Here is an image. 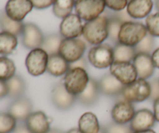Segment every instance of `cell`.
<instances>
[{"label":"cell","instance_id":"obj_17","mask_svg":"<svg viewBox=\"0 0 159 133\" xmlns=\"http://www.w3.org/2000/svg\"><path fill=\"white\" fill-rule=\"evenodd\" d=\"M133 64L136 69L138 78L149 79L155 73V67L152 61V55L137 53L133 59Z\"/></svg>","mask_w":159,"mask_h":133},{"label":"cell","instance_id":"obj_37","mask_svg":"<svg viewBox=\"0 0 159 133\" xmlns=\"http://www.w3.org/2000/svg\"><path fill=\"white\" fill-rule=\"evenodd\" d=\"M151 87V95L149 99L155 101L159 98V79H154L149 82Z\"/></svg>","mask_w":159,"mask_h":133},{"label":"cell","instance_id":"obj_34","mask_svg":"<svg viewBox=\"0 0 159 133\" xmlns=\"http://www.w3.org/2000/svg\"><path fill=\"white\" fill-rule=\"evenodd\" d=\"M145 23L148 33L154 37H159V12L148 16Z\"/></svg>","mask_w":159,"mask_h":133},{"label":"cell","instance_id":"obj_9","mask_svg":"<svg viewBox=\"0 0 159 133\" xmlns=\"http://www.w3.org/2000/svg\"><path fill=\"white\" fill-rule=\"evenodd\" d=\"M110 72L124 86L132 83L138 78L136 69L130 62H113Z\"/></svg>","mask_w":159,"mask_h":133},{"label":"cell","instance_id":"obj_42","mask_svg":"<svg viewBox=\"0 0 159 133\" xmlns=\"http://www.w3.org/2000/svg\"><path fill=\"white\" fill-rule=\"evenodd\" d=\"M11 133H32L29 129H27L26 126L23 123H20V124L17 125L16 127L15 128L13 131Z\"/></svg>","mask_w":159,"mask_h":133},{"label":"cell","instance_id":"obj_6","mask_svg":"<svg viewBox=\"0 0 159 133\" xmlns=\"http://www.w3.org/2000/svg\"><path fill=\"white\" fill-rule=\"evenodd\" d=\"M104 0H75V10L76 14L85 21L95 20L105 11Z\"/></svg>","mask_w":159,"mask_h":133},{"label":"cell","instance_id":"obj_45","mask_svg":"<svg viewBox=\"0 0 159 133\" xmlns=\"http://www.w3.org/2000/svg\"><path fill=\"white\" fill-rule=\"evenodd\" d=\"M66 133H82V132L79 130V128H75V129H70V130L68 131Z\"/></svg>","mask_w":159,"mask_h":133},{"label":"cell","instance_id":"obj_7","mask_svg":"<svg viewBox=\"0 0 159 133\" xmlns=\"http://www.w3.org/2000/svg\"><path fill=\"white\" fill-rule=\"evenodd\" d=\"M85 50L86 45L82 39L64 38L59 47L58 54L68 63H72L83 57Z\"/></svg>","mask_w":159,"mask_h":133},{"label":"cell","instance_id":"obj_13","mask_svg":"<svg viewBox=\"0 0 159 133\" xmlns=\"http://www.w3.org/2000/svg\"><path fill=\"white\" fill-rule=\"evenodd\" d=\"M33 8L30 0H9L5 6V12L12 20L22 22Z\"/></svg>","mask_w":159,"mask_h":133},{"label":"cell","instance_id":"obj_11","mask_svg":"<svg viewBox=\"0 0 159 133\" xmlns=\"http://www.w3.org/2000/svg\"><path fill=\"white\" fill-rule=\"evenodd\" d=\"M76 100L77 98L75 96L67 91L63 83H58L53 87L51 91V101L59 110H68L74 105Z\"/></svg>","mask_w":159,"mask_h":133},{"label":"cell","instance_id":"obj_5","mask_svg":"<svg viewBox=\"0 0 159 133\" xmlns=\"http://www.w3.org/2000/svg\"><path fill=\"white\" fill-rule=\"evenodd\" d=\"M121 95L124 100L130 103L142 102L150 97V83L146 79L138 78L134 82L124 87Z\"/></svg>","mask_w":159,"mask_h":133},{"label":"cell","instance_id":"obj_35","mask_svg":"<svg viewBox=\"0 0 159 133\" xmlns=\"http://www.w3.org/2000/svg\"><path fill=\"white\" fill-rule=\"evenodd\" d=\"M106 133H133L130 124H118L112 122L104 127Z\"/></svg>","mask_w":159,"mask_h":133},{"label":"cell","instance_id":"obj_33","mask_svg":"<svg viewBox=\"0 0 159 133\" xmlns=\"http://www.w3.org/2000/svg\"><path fill=\"white\" fill-rule=\"evenodd\" d=\"M155 40L153 36L148 33L147 35L134 47L137 53H146L150 54L155 51Z\"/></svg>","mask_w":159,"mask_h":133},{"label":"cell","instance_id":"obj_4","mask_svg":"<svg viewBox=\"0 0 159 133\" xmlns=\"http://www.w3.org/2000/svg\"><path fill=\"white\" fill-rule=\"evenodd\" d=\"M88 60L93 66L99 69L110 67L114 62L113 48L109 44L95 45L88 53Z\"/></svg>","mask_w":159,"mask_h":133},{"label":"cell","instance_id":"obj_14","mask_svg":"<svg viewBox=\"0 0 159 133\" xmlns=\"http://www.w3.org/2000/svg\"><path fill=\"white\" fill-rule=\"evenodd\" d=\"M33 104L29 98L23 96L14 99L8 107V113L16 121H25L31 115Z\"/></svg>","mask_w":159,"mask_h":133},{"label":"cell","instance_id":"obj_3","mask_svg":"<svg viewBox=\"0 0 159 133\" xmlns=\"http://www.w3.org/2000/svg\"><path fill=\"white\" fill-rule=\"evenodd\" d=\"M89 77L86 69L82 68L70 69L64 77V86L67 91L77 97L88 85Z\"/></svg>","mask_w":159,"mask_h":133},{"label":"cell","instance_id":"obj_15","mask_svg":"<svg viewBox=\"0 0 159 133\" xmlns=\"http://www.w3.org/2000/svg\"><path fill=\"white\" fill-rule=\"evenodd\" d=\"M135 114V109L132 103L122 100L114 104L111 111L113 121L118 124H128Z\"/></svg>","mask_w":159,"mask_h":133},{"label":"cell","instance_id":"obj_29","mask_svg":"<svg viewBox=\"0 0 159 133\" xmlns=\"http://www.w3.org/2000/svg\"><path fill=\"white\" fill-rule=\"evenodd\" d=\"M75 0H54L53 12L57 17L64 19L71 14L75 7Z\"/></svg>","mask_w":159,"mask_h":133},{"label":"cell","instance_id":"obj_25","mask_svg":"<svg viewBox=\"0 0 159 133\" xmlns=\"http://www.w3.org/2000/svg\"><path fill=\"white\" fill-rule=\"evenodd\" d=\"M8 87V97L12 99L23 97L26 91V86L25 80L19 75H15L10 79L6 81Z\"/></svg>","mask_w":159,"mask_h":133},{"label":"cell","instance_id":"obj_18","mask_svg":"<svg viewBox=\"0 0 159 133\" xmlns=\"http://www.w3.org/2000/svg\"><path fill=\"white\" fill-rule=\"evenodd\" d=\"M24 122L32 133H48L51 130L49 119L41 111L32 112Z\"/></svg>","mask_w":159,"mask_h":133},{"label":"cell","instance_id":"obj_48","mask_svg":"<svg viewBox=\"0 0 159 133\" xmlns=\"http://www.w3.org/2000/svg\"><path fill=\"white\" fill-rule=\"evenodd\" d=\"M98 133H106L105 129H104V128H101L100 131H99V132H98Z\"/></svg>","mask_w":159,"mask_h":133},{"label":"cell","instance_id":"obj_8","mask_svg":"<svg viewBox=\"0 0 159 133\" xmlns=\"http://www.w3.org/2000/svg\"><path fill=\"white\" fill-rule=\"evenodd\" d=\"M48 53L41 48L31 50L25 61L28 73L33 76H39L47 71L48 62Z\"/></svg>","mask_w":159,"mask_h":133},{"label":"cell","instance_id":"obj_27","mask_svg":"<svg viewBox=\"0 0 159 133\" xmlns=\"http://www.w3.org/2000/svg\"><path fill=\"white\" fill-rule=\"evenodd\" d=\"M18 45L17 37L8 32H0V55L12 54Z\"/></svg>","mask_w":159,"mask_h":133},{"label":"cell","instance_id":"obj_26","mask_svg":"<svg viewBox=\"0 0 159 133\" xmlns=\"http://www.w3.org/2000/svg\"><path fill=\"white\" fill-rule=\"evenodd\" d=\"M113 48L114 62H131L137 54L134 47L122 45L119 42Z\"/></svg>","mask_w":159,"mask_h":133},{"label":"cell","instance_id":"obj_10","mask_svg":"<svg viewBox=\"0 0 159 133\" xmlns=\"http://www.w3.org/2000/svg\"><path fill=\"white\" fill-rule=\"evenodd\" d=\"M20 36L23 47L30 50L40 48L44 39L40 28L32 23H24Z\"/></svg>","mask_w":159,"mask_h":133},{"label":"cell","instance_id":"obj_21","mask_svg":"<svg viewBox=\"0 0 159 133\" xmlns=\"http://www.w3.org/2000/svg\"><path fill=\"white\" fill-rule=\"evenodd\" d=\"M100 93L98 81L94 79H89L85 90L78 95L76 98L83 105L92 106L97 102Z\"/></svg>","mask_w":159,"mask_h":133},{"label":"cell","instance_id":"obj_36","mask_svg":"<svg viewBox=\"0 0 159 133\" xmlns=\"http://www.w3.org/2000/svg\"><path fill=\"white\" fill-rule=\"evenodd\" d=\"M104 2L106 6L114 12L124 10L128 4L127 0H104Z\"/></svg>","mask_w":159,"mask_h":133},{"label":"cell","instance_id":"obj_47","mask_svg":"<svg viewBox=\"0 0 159 133\" xmlns=\"http://www.w3.org/2000/svg\"><path fill=\"white\" fill-rule=\"evenodd\" d=\"M155 8L159 12V0H155Z\"/></svg>","mask_w":159,"mask_h":133},{"label":"cell","instance_id":"obj_28","mask_svg":"<svg viewBox=\"0 0 159 133\" xmlns=\"http://www.w3.org/2000/svg\"><path fill=\"white\" fill-rule=\"evenodd\" d=\"M63 37L61 34H51L44 37L43 41L40 48L44 50L48 55L58 54L59 47L63 40Z\"/></svg>","mask_w":159,"mask_h":133},{"label":"cell","instance_id":"obj_32","mask_svg":"<svg viewBox=\"0 0 159 133\" xmlns=\"http://www.w3.org/2000/svg\"><path fill=\"white\" fill-rule=\"evenodd\" d=\"M16 120L8 112H0V133H11L16 127Z\"/></svg>","mask_w":159,"mask_h":133},{"label":"cell","instance_id":"obj_41","mask_svg":"<svg viewBox=\"0 0 159 133\" xmlns=\"http://www.w3.org/2000/svg\"><path fill=\"white\" fill-rule=\"evenodd\" d=\"M8 93H9V90H8V87L7 84H6V82L0 80V100L3 99L6 97H7Z\"/></svg>","mask_w":159,"mask_h":133},{"label":"cell","instance_id":"obj_19","mask_svg":"<svg viewBox=\"0 0 159 133\" xmlns=\"http://www.w3.org/2000/svg\"><path fill=\"white\" fill-rule=\"evenodd\" d=\"M100 93L109 97H116L121 95L125 86L121 83L111 73H107L100 78L99 81Z\"/></svg>","mask_w":159,"mask_h":133},{"label":"cell","instance_id":"obj_22","mask_svg":"<svg viewBox=\"0 0 159 133\" xmlns=\"http://www.w3.org/2000/svg\"><path fill=\"white\" fill-rule=\"evenodd\" d=\"M69 69V63L61 55L59 54L49 55L47 72L51 76L56 77L64 76Z\"/></svg>","mask_w":159,"mask_h":133},{"label":"cell","instance_id":"obj_24","mask_svg":"<svg viewBox=\"0 0 159 133\" xmlns=\"http://www.w3.org/2000/svg\"><path fill=\"white\" fill-rule=\"evenodd\" d=\"M23 25L24 23L23 22L15 21L9 18L6 15L5 10L0 12V31L1 32L10 33L17 37L21 34Z\"/></svg>","mask_w":159,"mask_h":133},{"label":"cell","instance_id":"obj_40","mask_svg":"<svg viewBox=\"0 0 159 133\" xmlns=\"http://www.w3.org/2000/svg\"><path fill=\"white\" fill-rule=\"evenodd\" d=\"M113 15L116 16L117 18H119L121 21H123L124 23L125 22H128V21H132L131 20V17H130L128 13H127V11H119V12H113Z\"/></svg>","mask_w":159,"mask_h":133},{"label":"cell","instance_id":"obj_38","mask_svg":"<svg viewBox=\"0 0 159 133\" xmlns=\"http://www.w3.org/2000/svg\"><path fill=\"white\" fill-rule=\"evenodd\" d=\"M34 8L38 9H43L48 8L54 4V0H30Z\"/></svg>","mask_w":159,"mask_h":133},{"label":"cell","instance_id":"obj_20","mask_svg":"<svg viewBox=\"0 0 159 133\" xmlns=\"http://www.w3.org/2000/svg\"><path fill=\"white\" fill-rule=\"evenodd\" d=\"M153 8L152 0H130L127 12L133 19H142L150 15Z\"/></svg>","mask_w":159,"mask_h":133},{"label":"cell","instance_id":"obj_2","mask_svg":"<svg viewBox=\"0 0 159 133\" xmlns=\"http://www.w3.org/2000/svg\"><path fill=\"white\" fill-rule=\"evenodd\" d=\"M145 25L139 22H125L121 26L118 35V42L122 45L135 47L147 35Z\"/></svg>","mask_w":159,"mask_h":133},{"label":"cell","instance_id":"obj_12","mask_svg":"<svg viewBox=\"0 0 159 133\" xmlns=\"http://www.w3.org/2000/svg\"><path fill=\"white\" fill-rule=\"evenodd\" d=\"M83 24L77 14H70L62 19L60 24V34L63 38H78L82 35Z\"/></svg>","mask_w":159,"mask_h":133},{"label":"cell","instance_id":"obj_39","mask_svg":"<svg viewBox=\"0 0 159 133\" xmlns=\"http://www.w3.org/2000/svg\"><path fill=\"white\" fill-rule=\"evenodd\" d=\"M69 68H82L84 69H86L87 68V61L86 59H84L83 57L80 59L79 60L76 61V62H72V63H69Z\"/></svg>","mask_w":159,"mask_h":133},{"label":"cell","instance_id":"obj_16","mask_svg":"<svg viewBox=\"0 0 159 133\" xmlns=\"http://www.w3.org/2000/svg\"><path fill=\"white\" fill-rule=\"evenodd\" d=\"M155 115L148 109H141L135 112L134 115L130 122L133 132L151 129L155 124Z\"/></svg>","mask_w":159,"mask_h":133},{"label":"cell","instance_id":"obj_31","mask_svg":"<svg viewBox=\"0 0 159 133\" xmlns=\"http://www.w3.org/2000/svg\"><path fill=\"white\" fill-rule=\"evenodd\" d=\"M16 65L13 61L6 56L0 57V80L6 82L15 76Z\"/></svg>","mask_w":159,"mask_h":133},{"label":"cell","instance_id":"obj_44","mask_svg":"<svg viewBox=\"0 0 159 133\" xmlns=\"http://www.w3.org/2000/svg\"><path fill=\"white\" fill-rule=\"evenodd\" d=\"M153 113L155 115V120L159 122V98L155 100L154 101V105H153Z\"/></svg>","mask_w":159,"mask_h":133},{"label":"cell","instance_id":"obj_30","mask_svg":"<svg viewBox=\"0 0 159 133\" xmlns=\"http://www.w3.org/2000/svg\"><path fill=\"white\" fill-rule=\"evenodd\" d=\"M104 15L108 18V38L114 44H117L120 30L124 22L113 15V12H107Z\"/></svg>","mask_w":159,"mask_h":133},{"label":"cell","instance_id":"obj_1","mask_svg":"<svg viewBox=\"0 0 159 133\" xmlns=\"http://www.w3.org/2000/svg\"><path fill=\"white\" fill-rule=\"evenodd\" d=\"M82 36L89 43L98 45L108 38V18L101 15L83 25Z\"/></svg>","mask_w":159,"mask_h":133},{"label":"cell","instance_id":"obj_46","mask_svg":"<svg viewBox=\"0 0 159 133\" xmlns=\"http://www.w3.org/2000/svg\"><path fill=\"white\" fill-rule=\"evenodd\" d=\"M133 133H156L152 129H148V130L144 131H138V132H134Z\"/></svg>","mask_w":159,"mask_h":133},{"label":"cell","instance_id":"obj_43","mask_svg":"<svg viewBox=\"0 0 159 133\" xmlns=\"http://www.w3.org/2000/svg\"><path fill=\"white\" fill-rule=\"evenodd\" d=\"M152 59L155 68L159 69V48L155 49L152 54Z\"/></svg>","mask_w":159,"mask_h":133},{"label":"cell","instance_id":"obj_23","mask_svg":"<svg viewBox=\"0 0 159 133\" xmlns=\"http://www.w3.org/2000/svg\"><path fill=\"white\" fill-rule=\"evenodd\" d=\"M79 129L82 133H98L100 131L99 120L92 112L83 114L79 118Z\"/></svg>","mask_w":159,"mask_h":133}]
</instances>
